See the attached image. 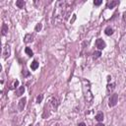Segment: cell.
<instances>
[{"label":"cell","instance_id":"obj_17","mask_svg":"<svg viewBox=\"0 0 126 126\" xmlns=\"http://www.w3.org/2000/svg\"><path fill=\"white\" fill-rule=\"evenodd\" d=\"M16 5L18 6V8H23L25 6V1H23V0H18L16 2Z\"/></svg>","mask_w":126,"mask_h":126},{"label":"cell","instance_id":"obj_24","mask_svg":"<svg viewBox=\"0 0 126 126\" xmlns=\"http://www.w3.org/2000/svg\"><path fill=\"white\" fill-rule=\"evenodd\" d=\"M23 75H25V76H28V75H29V73L27 72V70H24V71H23Z\"/></svg>","mask_w":126,"mask_h":126},{"label":"cell","instance_id":"obj_14","mask_svg":"<svg viewBox=\"0 0 126 126\" xmlns=\"http://www.w3.org/2000/svg\"><path fill=\"white\" fill-rule=\"evenodd\" d=\"M96 119L99 121V122L102 121V120H104V113H102V112H99V113L96 115Z\"/></svg>","mask_w":126,"mask_h":126},{"label":"cell","instance_id":"obj_1","mask_svg":"<svg viewBox=\"0 0 126 126\" xmlns=\"http://www.w3.org/2000/svg\"><path fill=\"white\" fill-rule=\"evenodd\" d=\"M67 5H68V2H66V1H58L56 3L54 14H53L54 20H58V19L61 20L62 19V17L65 15V12H66Z\"/></svg>","mask_w":126,"mask_h":126},{"label":"cell","instance_id":"obj_9","mask_svg":"<svg viewBox=\"0 0 126 126\" xmlns=\"http://www.w3.org/2000/svg\"><path fill=\"white\" fill-rule=\"evenodd\" d=\"M114 89H115V83L114 82H111V83L108 82V84H107V87H106V93H107V94L112 93Z\"/></svg>","mask_w":126,"mask_h":126},{"label":"cell","instance_id":"obj_18","mask_svg":"<svg viewBox=\"0 0 126 126\" xmlns=\"http://www.w3.org/2000/svg\"><path fill=\"white\" fill-rule=\"evenodd\" d=\"M25 52H26L28 55H29V56H32V55H34V53H32V49H31L30 47H26Z\"/></svg>","mask_w":126,"mask_h":126},{"label":"cell","instance_id":"obj_10","mask_svg":"<svg viewBox=\"0 0 126 126\" xmlns=\"http://www.w3.org/2000/svg\"><path fill=\"white\" fill-rule=\"evenodd\" d=\"M32 39H34V36H32V35H30V34H28L25 36V40L24 41L26 43H32Z\"/></svg>","mask_w":126,"mask_h":126},{"label":"cell","instance_id":"obj_11","mask_svg":"<svg viewBox=\"0 0 126 126\" xmlns=\"http://www.w3.org/2000/svg\"><path fill=\"white\" fill-rule=\"evenodd\" d=\"M24 92H25V88H24V86L19 87V89H18L17 92H16V96L20 97V96H22L23 94H24Z\"/></svg>","mask_w":126,"mask_h":126},{"label":"cell","instance_id":"obj_2","mask_svg":"<svg viewBox=\"0 0 126 126\" xmlns=\"http://www.w3.org/2000/svg\"><path fill=\"white\" fill-rule=\"evenodd\" d=\"M83 84H84V94H85V99L88 102H91L93 101V94L91 92V87H90V83H89V81H86L84 80L83 81Z\"/></svg>","mask_w":126,"mask_h":126},{"label":"cell","instance_id":"obj_12","mask_svg":"<svg viewBox=\"0 0 126 126\" xmlns=\"http://www.w3.org/2000/svg\"><path fill=\"white\" fill-rule=\"evenodd\" d=\"M118 4V1H109V2H107V8H109V9H112L114 6H116Z\"/></svg>","mask_w":126,"mask_h":126},{"label":"cell","instance_id":"obj_13","mask_svg":"<svg viewBox=\"0 0 126 126\" xmlns=\"http://www.w3.org/2000/svg\"><path fill=\"white\" fill-rule=\"evenodd\" d=\"M104 32H105L106 36H111L113 34V29L112 28H110V27H107L106 29L104 30Z\"/></svg>","mask_w":126,"mask_h":126},{"label":"cell","instance_id":"obj_26","mask_svg":"<svg viewBox=\"0 0 126 126\" xmlns=\"http://www.w3.org/2000/svg\"><path fill=\"white\" fill-rule=\"evenodd\" d=\"M78 126H86V124H85V123H84V122H81V123H80V124H79Z\"/></svg>","mask_w":126,"mask_h":126},{"label":"cell","instance_id":"obj_21","mask_svg":"<svg viewBox=\"0 0 126 126\" xmlns=\"http://www.w3.org/2000/svg\"><path fill=\"white\" fill-rule=\"evenodd\" d=\"M101 3H102V1H101V0H95V1H94V4H95V5H97V6L101 5Z\"/></svg>","mask_w":126,"mask_h":126},{"label":"cell","instance_id":"obj_3","mask_svg":"<svg viewBox=\"0 0 126 126\" xmlns=\"http://www.w3.org/2000/svg\"><path fill=\"white\" fill-rule=\"evenodd\" d=\"M118 101V95L117 94H112L109 97V100H108V105L110 107H113L116 105Z\"/></svg>","mask_w":126,"mask_h":126},{"label":"cell","instance_id":"obj_15","mask_svg":"<svg viewBox=\"0 0 126 126\" xmlns=\"http://www.w3.org/2000/svg\"><path fill=\"white\" fill-rule=\"evenodd\" d=\"M38 67H39V62L38 61H32V63L31 64V68H32V70H36L38 69Z\"/></svg>","mask_w":126,"mask_h":126},{"label":"cell","instance_id":"obj_25","mask_svg":"<svg viewBox=\"0 0 126 126\" xmlns=\"http://www.w3.org/2000/svg\"><path fill=\"white\" fill-rule=\"evenodd\" d=\"M123 20H124V22H126V11L123 14Z\"/></svg>","mask_w":126,"mask_h":126},{"label":"cell","instance_id":"obj_8","mask_svg":"<svg viewBox=\"0 0 126 126\" xmlns=\"http://www.w3.org/2000/svg\"><path fill=\"white\" fill-rule=\"evenodd\" d=\"M10 54H11L10 46H9V45H6L5 47H4V49H3V58H4V59H6L7 57L10 56Z\"/></svg>","mask_w":126,"mask_h":126},{"label":"cell","instance_id":"obj_27","mask_svg":"<svg viewBox=\"0 0 126 126\" xmlns=\"http://www.w3.org/2000/svg\"><path fill=\"white\" fill-rule=\"evenodd\" d=\"M96 126H104V125L102 124V123H97V124Z\"/></svg>","mask_w":126,"mask_h":126},{"label":"cell","instance_id":"obj_19","mask_svg":"<svg viewBox=\"0 0 126 126\" xmlns=\"http://www.w3.org/2000/svg\"><path fill=\"white\" fill-rule=\"evenodd\" d=\"M101 55V51H95L94 52V57H96V58H97V57H100Z\"/></svg>","mask_w":126,"mask_h":126},{"label":"cell","instance_id":"obj_16","mask_svg":"<svg viewBox=\"0 0 126 126\" xmlns=\"http://www.w3.org/2000/svg\"><path fill=\"white\" fill-rule=\"evenodd\" d=\"M1 32H2V35H6L7 34V32H8V27L6 24H3L2 25V29H1Z\"/></svg>","mask_w":126,"mask_h":126},{"label":"cell","instance_id":"obj_23","mask_svg":"<svg viewBox=\"0 0 126 126\" xmlns=\"http://www.w3.org/2000/svg\"><path fill=\"white\" fill-rule=\"evenodd\" d=\"M18 86H19V81L16 80L15 82L13 83V87H12V88H16V87H18Z\"/></svg>","mask_w":126,"mask_h":126},{"label":"cell","instance_id":"obj_4","mask_svg":"<svg viewBox=\"0 0 126 126\" xmlns=\"http://www.w3.org/2000/svg\"><path fill=\"white\" fill-rule=\"evenodd\" d=\"M119 48L122 52H126V34L123 35V36L120 40L119 43Z\"/></svg>","mask_w":126,"mask_h":126},{"label":"cell","instance_id":"obj_22","mask_svg":"<svg viewBox=\"0 0 126 126\" xmlns=\"http://www.w3.org/2000/svg\"><path fill=\"white\" fill-rule=\"evenodd\" d=\"M41 27H43V26H41V24H38V25L36 26V32L40 31V30H41Z\"/></svg>","mask_w":126,"mask_h":126},{"label":"cell","instance_id":"obj_7","mask_svg":"<svg viewBox=\"0 0 126 126\" xmlns=\"http://www.w3.org/2000/svg\"><path fill=\"white\" fill-rule=\"evenodd\" d=\"M26 101H27L26 97H22V99L19 101V104H18V108H19L20 111H22L23 109L25 108V106H26Z\"/></svg>","mask_w":126,"mask_h":126},{"label":"cell","instance_id":"obj_5","mask_svg":"<svg viewBox=\"0 0 126 126\" xmlns=\"http://www.w3.org/2000/svg\"><path fill=\"white\" fill-rule=\"evenodd\" d=\"M49 104H50L51 107H52V109L55 110V109L57 108L58 104H59L58 99H57V97H51V100H50V101H49Z\"/></svg>","mask_w":126,"mask_h":126},{"label":"cell","instance_id":"obj_20","mask_svg":"<svg viewBox=\"0 0 126 126\" xmlns=\"http://www.w3.org/2000/svg\"><path fill=\"white\" fill-rule=\"evenodd\" d=\"M43 95H40L38 97H36V102H39V104H40V102L43 101Z\"/></svg>","mask_w":126,"mask_h":126},{"label":"cell","instance_id":"obj_6","mask_svg":"<svg viewBox=\"0 0 126 126\" xmlns=\"http://www.w3.org/2000/svg\"><path fill=\"white\" fill-rule=\"evenodd\" d=\"M96 45H97V47L99 48L100 50L104 49L105 46H106V44H105V43H104V40H102V39H97V41H96Z\"/></svg>","mask_w":126,"mask_h":126}]
</instances>
